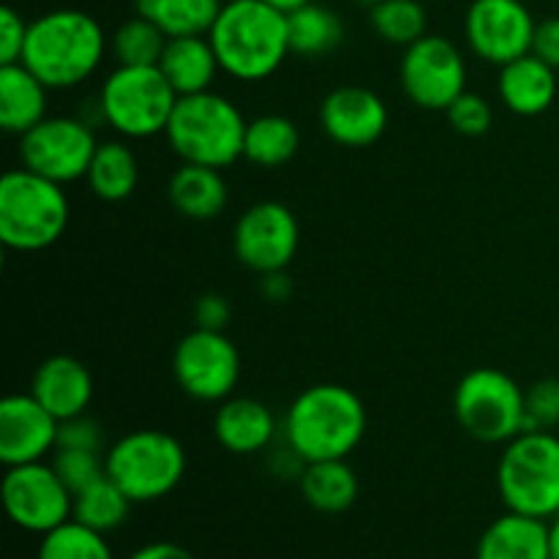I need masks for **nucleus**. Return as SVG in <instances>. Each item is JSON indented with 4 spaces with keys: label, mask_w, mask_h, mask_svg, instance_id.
Segmentation results:
<instances>
[{
    "label": "nucleus",
    "mask_w": 559,
    "mask_h": 559,
    "mask_svg": "<svg viewBox=\"0 0 559 559\" xmlns=\"http://www.w3.org/2000/svg\"><path fill=\"white\" fill-rule=\"evenodd\" d=\"M366 429L369 415L360 396L336 382H322L298 393L282 424L284 442L306 464L349 459L364 442Z\"/></svg>",
    "instance_id": "obj_1"
},
{
    "label": "nucleus",
    "mask_w": 559,
    "mask_h": 559,
    "mask_svg": "<svg viewBox=\"0 0 559 559\" xmlns=\"http://www.w3.org/2000/svg\"><path fill=\"white\" fill-rule=\"evenodd\" d=\"M104 55L107 36L96 16L80 9H58L31 22L22 63L49 91H69L96 74Z\"/></svg>",
    "instance_id": "obj_2"
},
{
    "label": "nucleus",
    "mask_w": 559,
    "mask_h": 559,
    "mask_svg": "<svg viewBox=\"0 0 559 559\" xmlns=\"http://www.w3.org/2000/svg\"><path fill=\"white\" fill-rule=\"evenodd\" d=\"M224 74L240 82H262L276 74L289 49L287 14L265 0H229L207 33Z\"/></svg>",
    "instance_id": "obj_3"
},
{
    "label": "nucleus",
    "mask_w": 559,
    "mask_h": 559,
    "mask_svg": "<svg viewBox=\"0 0 559 559\" xmlns=\"http://www.w3.org/2000/svg\"><path fill=\"white\" fill-rule=\"evenodd\" d=\"M246 123L227 96L205 91L178 98L164 136L180 162L224 169L243 158Z\"/></svg>",
    "instance_id": "obj_4"
},
{
    "label": "nucleus",
    "mask_w": 559,
    "mask_h": 559,
    "mask_svg": "<svg viewBox=\"0 0 559 559\" xmlns=\"http://www.w3.org/2000/svg\"><path fill=\"white\" fill-rule=\"evenodd\" d=\"M63 186L31 169H9L0 178V240L5 249L33 254L63 238L69 227Z\"/></svg>",
    "instance_id": "obj_5"
},
{
    "label": "nucleus",
    "mask_w": 559,
    "mask_h": 559,
    "mask_svg": "<svg viewBox=\"0 0 559 559\" xmlns=\"http://www.w3.org/2000/svg\"><path fill=\"white\" fill-rule=\"evenodd\" d=\"M497 489L508 511L535 519L559 513V437L555 431H522L506 442L497 464Z\"/></svg>",
    "instance_id": "obj_6"
},
{
    "label": "nucleus",
    "mask_w": 559,
    "mask_h": 559,
    "mask_svg": "<svg viewBox=\"0 0 559 559\" xmlns=\"http://www.w3.org/2000/svg\"><path fill=\"white\" fill-rule=\"evenodd\" d=\"M96 98L109 129L126 140H151L167 131L180 96L158 66H115Z\"/></svg>",
    "instance_id": "obj_7"
},
{
    "label": "nucleus",
    "mask_w": 559,
    "mask_h": 559,
    "mask_svg": "<svg viewBox=\"0 0 559 559\" xmlns=\"http://www.w3.org/2000/svg\"><path fill=\"white\" fill-rule=\"evenodd\" d=\"M104 462L109 478L131 497L134 506L173 495L189 467L186 448L162 429L129 431L109 445Z\"/></svg>",
    "instance_id": "obj_8"
},
{
    "label": "nucleus",
    "mask_w": 559,
    "mask_h": 559,
    "mask_svg": "<svg viewBox=\"0 0 559 559\" xmlns=\"http://www.w3.org/2000/svg\"><path fill=\"white\" fill-rule=\"evenodd\" d=\"M453 415L473 440L506 445L524 431V391L506 371L480 366L459 380Z\"/></svg>",
    "instance_id": "obj_9"
},
{
    "label": "nucleus",
    "mask_w": 559,
    "mask_h": 559,
    "mask_svg": "<svg viewBox=\"0 0 559 559\" xmlns=\"http://www.w3.org/2000/svg\"><path fill=\"white\" fill-rule=\"evenodd\" d=\"M173 374L189 399L222 404L240 382V353L224 331L194 328L175 347Z\"/></svg>",
    "instance_id": "obj_10"
},
{
    "label": "nucleus",
    "mask_w": 559,
    "mask_h": 559,
    "mask_svg": "<svg viewBox=\"0 0 559 559\" xmlns=\"http://www.w3.org/2000/svg\"><path fill=\"white\" fill-rule=\"evenodd\" d=\"M399 80L404 96L415 107L445 112L467 91V63L451 38L426 33L424 38L404 47Z\"/></svg>",
    "instance_id": "obj_11"
},
{
    "label": "nucleus",
    "mask_w": 559,
    "mask_h": 559,
    "mask_svg": "<svg viewBox=\"0 0 559 559\" xmlns=\"http://www.w3.org/2000/svg\"><path fill=\"white\" fill-rule=\"evenodd\" d=\"M96 147L93 126L82 118H44L20 136L22 167L60 186L85 178Z\"/></svg>",
    "instance_id": "obj_12"
},
{
    "label": "nucleus",
    "mask_w": 559,
    "mask_h": 559,
    "mask_svg": "<svg viewBox=\"0 0 559 559\" xmlns=\"http://www.w3.org/2000/svg\"><path fill=\"white\" fill-rule=\"evenodd\" d=\"M3 506L11 522L33 535H47L74 513V495L52 464L33 462L5 467Z\"/></svg>",
    "instance_id": "obj_13"
},
{
    "label": "nucleus",
    "mask_w": 559,
    "mask_h": 559,
    "mask_svg": "<svg viewBox=\"0 0 559 559\" xmlns=\"http://www.w3.org/2000/svg\"><path fill=\"white\" fill-rule=\"evenodd\" d=\"M298 218L284 202L276 200H262L246 207L233 233V249L238 262L260 276L287 271L289 262L298 254Z\"/></svg>",
    "instance_id": "obj_14"
},
{
    "label": "nucleus",
    "mask_w": 559,
    "mask_h": 559,
    "mask_svg": "<svg viewBox=\"0 0 559 559\" xmlns=\"http://www.w3.org/2000/svg\"><path fill=\"white\" fill-rule=\"evenodd\" d=\"M535 16L522 0H473L464 20L469 49L491 66H506L533 52Z\"/></svg>",
    "instance_id": "obj_15"
},
{
    "label": "nucleus",
    "mask_w": 559,
    "mask_h": 559,
    "mask_svg": "<svg viewBox=\"0 0 559 559\" xmlns=\"http://www.w3.org/2000/svg\"><path fill=\"white\" fill-rule=\"evenodd\" d=\"M60 420L33 393L0 402V462L5 467L44 462L58 451Z\"/></svg>",
    "instance_id": "obj_16"
},
{
    "label": "nucleus",
    "mask_w": 559,
    "mask_h": 559,
    "mask_svg": "<svg viewBox=\"0 0 559 559\" xmlns=\"http://www.w3.org/2000/svg\"><path fill=\"white\" fill-rule=\"evenodd\" d=\"M388 104L380 93L364 85H344L328 93L320 104V126L336 145L369 147L385 134Z\"/></svg>",
    "instance_id": "obj_17"
},
{
    "label": "nucleus",
    "mask_w": 559,
    "mask_h": 559,
    "mask_svg": "<svg viewBox=\"0 0 559 559\" xmlns=\"http://www.w3.org/2000/svg\"><path fill=\"white\" fill-rule=\"evenodd\" d=\"M213 435L224 451L235 456H251L273 445L278 435L276 415L267 404L251 396H229L218 404L213 418Z\"/></svg>",
    "instance_id": "obj_18"
},
{
    "label": "nucleus",
    "mask_w": 559,
    "mask_h": 559,
    "mask_svg": "<svg viewBox=\"0 0 559 559\" xmlns=\"http://www.w3.org/2000/svg\"><path fill=\"white\" fill-rule=\"evenodd\" d=\"M93 374L82 360L71 355H52L36 369L31 380V393L58 420L76 418L87 413L93 402Z\"/></svg>",
    "instance_id": "obj_19"
},
{
    "label": "nucleus",
    "mask_w": 559,
    "mask_h": 559,
    "mask_svg": "<svg viewBox=\"0 0 559 559\" xmlns=\"http://www.w3.org/2000/svg\"><path fill=\"white\" fill-rule=\"evenodd\" d=\"M497 82L502 104L522 118L544 115L557 98V69L533 52L502 66Z\"/></svg>",
    "instance_id": "obj_20"
},
{
    "label": "nucleus",
    "mask_w": 559,
    "mask_h": 559,
    "mask_svg": "<svg viewBox=\"0 0 559 559\" xmlns=\"http://www.w3.org/2000/svg\"><path fill=\"white\" fill-rule=\"evenodd\" d=\"M475 559H551L549 522L524 513H502L484 530Z\"/></svg>",
    "instance_id": "obj_21"
},
{
    "label": "nucleus",
    "mask_w": 559,
    "mask_h": 559,
    "mask_svg": "<svg viewBox=\"0 0 559 559\" xmlns=\"http://www.w3.org/2000/svg\"><path fill=\"white\" fill-rule=\"evenodd\" d=\"M167 197L175 211L191 222H211L222 216L229 202L227 180L222 169L183 162L167 183Z\"/></svg>",
    "instance_id": "obj_22"
},
{
    "label": "nucleus",
    "mask_w": 559,
    "mask_h": 559,
    "mask_svg": "<svg viewBox=\"0 0 559 559\" xmlns=\"http://www.w3.org/2000/svg\"><path fill=\"white\" fill-rule=\"evenodd\" d=\"M158 69L178 96H194V93L211 91L222 66H218V55L211 38L180 36L167 38Z\"/></svg>",
    "instance_id": "obj_23"
},
{
    "label": "nucleus",
    "mask_w": 559,
    "mask_h": 559,
    "mask_svg": "<svg viewBox=\"0 0 559 559\" xmlns=\"http://www.w3.org/2000/svg\"><path fill=\"white\" fill-rule=\"evenodd\" d=\"M49 87L25 63L0 66V126L5 134H27L47 118Z\"/></svg>",
    "instance_id": "obj_24"
},
{
    "label": "nucleus",
    "mask_w": 559,
    "mask_h": 559,
    "mask_svg": "<svg viewBox=\"0 0 559 559\" xmlns=\"http://www.w3.org/2000/svg\"><path fill=\"white\" fill-rule=\"evenodd\" d=\"M298 486L304 500L309 502L317 513H328V516L349 511L360 495L358 475L349 467L347 459L306 464Z\"/></svg>",
    "instance_id": "obj_25"
},
{
    "label": "nucleus",
    "mask_w": 559,
    "mask_h": 559,
    "mask_svg": "<svg viewBox=\"0 0 559 559\" xmlns=\"http://www.w3.org/2000/svg\"><path fill=\"white\" fill-rule=\"evenodd\" d=\"M87 186L102 202L129 200L140 183V162L123 140L98 142L85 175Z\"/></svg>",
    "instance_id": "obj_26"
},
{
    "label": "nucleus",
    "mask_w": 559,
    "mask_h": 559,
    "mask_svg": "<svg viewBox=\"0 0 559 559\" xmlns=\"http://www.w3.org/2000/svg\"><path fill=\"white\" fill-rule=\"evenodd\" d=\"M300 147V131L295 120L284 115H260L246 123L243 158L260 169H276L293 162Z\"/></svg>",
    "instance_id": "obj_27"
},
{
    "label": "nucleus",
    "mask_w": 559,
    "mask_h": 559,
    "mask_svg": "<svg viewBox=\"0 0 559 559\" xmlns=\"http://www.w3.org/2000/svg\"><path fill=\"white\" fill-rule=\"evenodd\" d=\"M136 14L158 25L167 38L207 36L224 0H136Z\"/></svg>",
    "instance_id": "obj_28"
},
{
    "label": "nucleus",
    "mask_w": 559,
    "mask_h": 559,
    "mask_svg": "<svg viewBox=\"0 0 559 559\" xmlns=\"http://www.w3.org/2000/svg\"><path fill=\"white\" fill-rule=\"evenodd\" d=\"M289 49L300 58H320L333 52L344 38V22L333 9L322 3H306L287 14Z\"/></svg>",
    "instance_id": "obj_29"
},
{
    "label": "nucleus",
    "mask_w": 559,
    "mask_h": 559,
    "mask_svg": "<svg viewBox=\"0 0 559 559\" xmlns=\"http://www.w3.org/2000/svg\"><path fill=\"white\" fill-rule=\"evenodd\" d=\"M131 497L115 484L109 475L98 478L96 484L85 486L74 495V513L71 519L102 535H112L123 527L131 516Z\"/></svg>",
    "instance_id": "obj_30"
},
{
    "label": "nucleus",
    "mask_w": 559,
    "mask_h": 559,
    "mask_svg": "<svg viewBox=\"0 0 559 559\" xmlns=\"http://www.w3.org/2000/svg\"><path fill=\"white\" fill-rule=\"evenodd\" d=\"M36 559H115V551L107 535L69 519L52 533L41 535Z\"/></svg>",
    "instance_id": "obj_31"
},
{
    "label": "nucleus",
    "mask_w": 559,
    "mask_h": 559,
    "mask_svg": "<svg viewBox=\"0 0 559 559\" xmlns=\"http://www.w3.org/2000/svg\"><path fill=\"white\" fill-rule=\"evenodd\" d=\"M369 9V22L382 41L409 47L426 36V9L418 0H380Z\"/></svg>",
    "instance_id": "obj_32"
},
{
    "label": "nucleus",
    "mask_w": 559,
    "mask_h": 559,
    "mask_svg": "<svg viewBox=\"0 0 559 559\" xmlns=\"http://www.w3.org/2000/svg\"><path fill=\"white\" fill-rule=\"evenodd\" d=\"M167 36L145 16H131L115 31L112 55L118 66H158Z\"/></svg>",
    "instance_id": "obj_33"
},
{
    "label": "nucleus",
    "mask_w": 559,
    "mask_h": 559,
    "mask_svg": "<svg viewBox=\"0 0 559 559\" xmlns=\"http://www.w3.org/2000/svg\"><path fill=\"white\" fill-rule=\"evenodd\" d=\"M55 473L60 475L66 486H69L71 495L82 491L85 486L96 484L98 478L107 475V462H104V453L98 451H80V448H58L52 453Z\"/></svg>",
    "instance_id": "obj_34"
},
{
    "label": "nucleus",
    "mask_w": 559,
    "mask_h": 559,
    "mask_svg": "<svg viewBox=\"0 0 559 559\" xmlns=\"http://www.w3.org/2000/svg\"><path fill=\"white\" fill-rule=\"evenodd\" d=\"M559 426V380L533 382L524 391V431H551Z\"/></svg>",
    "instance_id": "obj_35"
},
{
    "label": "nucleus",
    "mask_w": 559,
    "mask_h": 559,
    "mask_svg": "<svg viewBox=\"0 0 559 559\" xmlns=\"http://www.w3.org/2000/svg\"><path fill=\"white\" fill-rule=\"evenodd\" d=\"M445 115L448 120H451L453 129L464 136H484L486 131L491 129V123H495V109H491V104L486 102L484 96L469 91H464L462 96L445 109Z\"/></svg>",
    "instance_id": "obj_36"
},
{
    "label": "nucleus",
    "mask_w": 559,
    "mask_h": 559,
    "mask_svg": "<svg viewBox=\"0 0 559 559\" xmlns=\"http://www.w3.org/2000/svg\"><path fill=\"white\" fill-rule=\"evenodd\" d=\"M58 448H80V451H104V429L96 418L87 413L76 415V418L60 420L58 431Z\"/></svg>",
    "instance_id": "obj_37"
},
{
    "label": "nucleus",
    "mask_w": 559,
    "mask_h": 559,
    "mask_svg": "<svg viewBox=\"0 0 559 559\" xmlns=\"http://www.w3.org/2000/svg\"><path fill=\"white\" fill-rule=\"evenodd\" d=\"M27 27H31V22L22 20L20 11H14L11 5L0 9V66L22 63Z\"/></svg>",
    "instance_id": "obj_38"
},
{
    "label": "nucleus",
    "mask_w": 559,
    "mask_h": 559,
    "mask_svg": "<svg viewBox=\"0 0 559 559\" xmlns=\"http://www.w3.org/2000/svg\"><path fill=\"white\" fill-rule=\"evenodd\" d=\"M233 320V306L224 295L218 293H205L197 298L194 304V322L197 328H205V331H224Z\"/></svg>",
    "instance_id": "obj_39"
},
{
    "label": "nucleus",
    "mask_w": 559,
    "mask_h": 559,
    "mask_svg": "<svg viewBox=\"0 0 559 559\" xmlns=\"http://www.w3.org/2000/svg\"><path fill=\"white\" fill-rule=\"evenodd\" d=\"M533 55L559 71V16H549V20L538 22L533 38Z\"/></svg>",
    "instance_id": "obj_40"
},
{
    "label": "nucleus",
    "mask_w": 559,
    "mask_h": 559,
    "mask_svg": "<svg viewBox=\"0 0 559 559\" xmlns=\"http://www.w3.org/2000/svg\"><path fill=\"white\" fill-rule=\"evenodd\" d=\"M260 293L262 298L271 300V304H287L295 293L293 278L287 276V271L265 273V276H260Z\"/></svg>",
    "instance_id": "obj_41"
},
{
    "label": "nucleus",
    "mask_w": 559,
    "mask_h": 559,
    "mask_svg": "<svg viewBox=\"0 0 559 559\" xmlns=\"http://www.w3.org/2000/svg\"><path fill=\"white\" fill-rule=\"evenodd\" d=\"M126 559H197L186 546L173 544V540H153V544L140 546Z\"/></svg>",
    "instance_id": "obj_42"
},
{
    "label": "nucleus",
    "mask_w": 559,
    "mask_h": 559,
    "mask_svg": "<svg viewBox=\"0 0 559 559\" xmlns=\"http://www.w3.org/2000/svg\"><path fill=\"white\" fill-rule=\"evenodd\" d=\"M267 5H273V9H278L282 14H293V11H298L300 5L311 3V0H265Z\"/></svg>",
    "instance_id": "obj_43"
},
{
    "label": "nucleus",
    "mask_w": 559,
    "mask_h": 559,
    "mask_svg": "<svg viewBox=\"0 0 559 559\" xmlns=\"http://www.w3.org/2000/svg\"><path fill=\"white\" fill-rule=\"evenodd\" d=\"M549 544H551V559H559V513L549 519Z\"/></svg>",
    "instance_id": "obj_44"
},
{
    "label": "nucleus",
    "mask_w": 559,
    "mask_h": 559,
    "mask_svg": "<svg viewBox=\"0 0 559 559\" xmlns=\"http://www.w3.org/2000/svg\"><path fill=\"white\" fill-rule=\"evenodd\" d=\"M355 3H364V5H374V3H380V0H355Z\"/></svg>",
    "instance_id": "obj_45"
},
{
    "label": "nucleus",
    "mask_w": 559,
    "mask_h": 559,
    "mask_svg": "<svg viewBox=\"0 0 559 559\" xmlns=\"http://www.w3.org/2000/svg\"><path fill=\"white\" fill-rule=\"evenodd\" d=\"M224 3H229V0H224Z\"/></svg>",
    "instance_id": "obj_46"
}]
</instances>
